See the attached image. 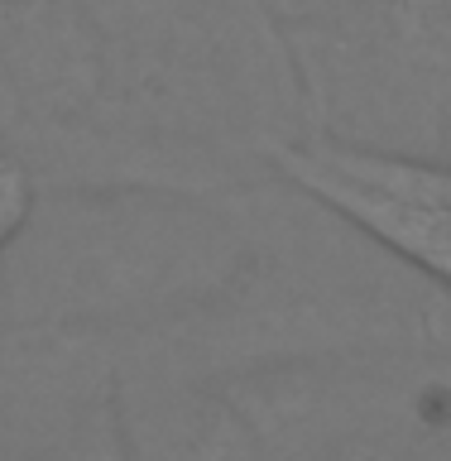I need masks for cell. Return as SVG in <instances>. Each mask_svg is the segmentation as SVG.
<instances>
[{"instance_id":"7a4b0ae2","label":"cell","mask_w":451,"mask_h":461,"mask_svg":"<svg viewBox=\"0 0 451 461\" xmlns=\"http://www.w3.org/2000/svg\"><path fill=\"white\" fill-rule=\"evenodd\" d=\"M111 409L125 461H265L230 389L197 375L140 366L115 380Z\"/></svg>"},{"instance_id":"6da1fadb","label":"cell","mask_w":451,"mask_h":461,"mask_svg":"<svg viewBox=\"0 0 451 461\" xmlns=\"http://www.w3.org/2000/svg\"><path fill=\"white\" fill-rule=\"evenodd\" d=\"M274 164L308 202L451 288V164L341 140L274 144Z\"/></svg>"},{"instance_id":"3957f363","label":"cell","mask_w":451,"mask_h":461,"mask_svg":"<svg viewBox=\"0 0 451 461\" xmlns=\"http://www.w3.org/2000/svg\"><path fill=\"white\" fill-rule=\"evenodd\" d=\"M34 212H39L34 173H29V164L20 154L0 149V259L14 255V245L34 226Z\"/></svg>"}]
</instances>
